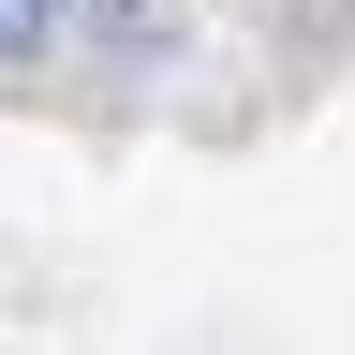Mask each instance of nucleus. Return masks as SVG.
Masks as SVG:
<instances>
[{
	"label": "nucleus",
	"instance_id": "obj_2",
	"mask_svg": "<svg viewBox=\"0 0 355 355\" xmlns=\"http://www.w3.org/2000/svg\"><path fill=\"white\" fill-rule=\"evenodd\" d=\"M44 44H60V30H44V0H0V74H15V60H44Z\"/></svg>",
	"mask_w": 355,
	"mask_h": 355
},
{
	"label": "nucleus",
	"instance_id": "obj_1",
	"mask_svg": "<svg viewBox=\"0 0 355 355\" xmlns=\"http://www.w3.org/2000/svg\"><path fill=\"white\" fill-rule=\"evenodd\" d=\"M89 30V44H133V60H163V44H178V15H163V0H44V30Z\"/></svg>",
	"mask_w": 355,
	"mask_h": 355
}]
</instances>
